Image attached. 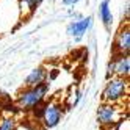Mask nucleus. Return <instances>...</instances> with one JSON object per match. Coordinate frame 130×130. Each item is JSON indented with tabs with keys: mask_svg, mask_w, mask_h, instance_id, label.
I'll use <instances>...</instances> for the list:
<instances>
[{
	"mask_svg": "<svg viewBox=\"0 0 130 130\" xmlns=\"http://www.w3.org/2000/svg\"><path fill=\"white\" fill-rule=\"evenodd\" d=\"M47 94H49V83H42V85L35 86V88H25L24 91H21L17 94L16 105L24 111L36 110L44 104Z\"/></svg>",
	"mask_w": 130,
	"mask_h": 130,
	"instance_id": "obj_1",
	"label": "nucleus"
},
{
	"mask_svg": "<svg viewBox=\"0 0 130 130\" xmlns=\"http://www.w3.org/2000/svg\"><path fill=\"white\" fill-rule=\"evenodd\" d=\"M128 91H130L128 78L110 77L107 80V85H105L104 91H102V100H104V104L118 105L124 99H127Z\"/></svg>",
	"mask_w": 130,
	"mask_h": 130,
	"instance_id": "obj_2",
	"label": "nucleus"
},
{
	"mask_svg": "<svg viewBox=\"0 0 130 130\" xmlns=\"http://www.w3.org/2000/svg\"><path fill=\"white\" fill-rule=\"evenodd\" d=\"M124 116H127V110H124L122 105L102 104L97 108V121H99V124L105 128H111Z\"/></svg>",
	"mask_w": 130,
	"mask_h": 130,
	"instance_id": "obj_3",
	"label": "nucleus"
},
{
	"mask_svg": "<svg viewBox=\"0 0 130 130\" xmlns=\"http://www.w3.org/2000/svg\"><path fill=\"white\" fill-rule=\"evenodd\" d=\"M38 118L41 119V122L44 124L45 128H52L55 125L60 124V121L63 118V107L55 100L45 102L41 107H38Z\"/></svg>",
	"mask_w": 130,
	"mask_h": 130,
	"instance_id": "obj_4",
	"label": "nucleus"
},
{
	"mask_svg": "<svg viewBox=\"0 0 130 130\" xmlns=\"http://www.w3.org/2000/svg\"><path fill=\"white\" fill-rule=\"evenodd\" d=\"M128 72H130V60H128V55H113L111 61L108 63L107 80L110 77L128 78Z\"/></svg>",
	"mask_w": 130,
	"mask_h": 130,
	"instance_id": "obj_5",
	"label": "nucleus"
},
{
	"mask_svg": "<svg viewBox=\"0 0 130 130\" xmlns=\"http://www.w3.org/2000/svg\"><path fill=\"white\" fill-rule=\"evenodd\" d=\"M128 49H130V27L128 22H125L124 25H121V28L115 36L113 55H128Z\"/></svg>",
	"mask_w": 130,
	"mask_h": 130,
	"instance_id": "obj_6",
	"label": "nucleus"
},
{
	"mask_svg": "<svg viewBox=\"0 0 130 130\" xmlns=\"http://www.w3.org/2000/svg\"><path fill=\"white\" fill-rule=\"evenodd\" d=\"M91 24H92V17H89V16L85 17V19H80V21H74L68 25V33L78 41L86 33V30L91 27Z\"/></svg>",
	"mask_w": 130,
	"mask_h": 130,
	"instance_id": "obj_7",
	"label": "nucleus"
},
{
	"mask_svg": "<svg viewBox=\"0 0 130 130\" xmlns=\"http://www.w3.org/2000/svg\"><path fill=\"white\" fill-rule=\"evenodd\" d=\"M45 78H47V71L45 68L39 66V68H35L25 78V86L27 88H35V86H39L42 83H45Z\"/></svg>",
	"mask_w": 130,
	"mask_h": 130,
	"instance_id": "obj_8",
	"label": "nucleus"
},
{
	"mask_svg": "<svg viewBox=\"0 0 130 130\" xmlns=\"http://www.w3.org/2000/svg\"><path fill=\"white\" fill-rule=\"evenodd\" d=\"M99 17L104 27L107 30L111 28V24H113V14H111V10H110V0H102L100 5H99Z\"/></svg>",
	"mask_w": 130,
	"mask_h": 130,
	"instance_id": "obj_9",
	"label": "nucleus"
},
{
	"mask_svg": "<svg viewBox=\"0 0 130 130\" xmlns=\"http://www.w3.org/2000/svg\"><path fill=\"white\" fill-rule=\"evenodd\" d=\"M111 130H130V122H128V115L124 116L121 121H118V122L111 127Z\"/></svg>",
	"mask_w": 130,
	"mask_h": 130,
	"instance_id": "obj_10",
	"label": "nucleus"
},
{
	"mask_svg": "<svg viewBox=\"0 0 130 130\" xmlns=\"http://www.w3.org/2000/svg\"><path fill=\"white\" fill-rule=\"evenodd\" d=\"M41 2H42V0H21V3L25 5V8L28 10V13L36 11V8L41 5Z\"/></svg>",
	"mask_w": 130,
	"mask_h": 130,
	"instance_id": "obj_11",
	"label": "nucleus"
},
{
	"mask_svg": "<svg viewBox=\"0 0 130 130\" xmlns=\"http://www.w3.org/2000/svg\"><path fill=\"white\" fill-rule=\"evenodd\" d=\"M0 130H16V121L13 118H5L0 122Z\"/></svg>",
	"mask_w": 130,
	"mask_h": 130,
	"instance_id": "obj_12",
	"label": "nucleus"
},
{
	"mask_svg": "<svg viewBox=\"0 0 130 130\" xmlns=\"http://www.w3.org/2000/svg\"><path fill=\"white\" fill-rule=\"evenodd\" d=\"M80 0H63V5H66V6H74L75 3H78Z\"/></svg>",
	"mask_w": 130,
	"mask_h": 130,
	"instance_id": "obj_13",
	"label": "nucleus"
}]
</instances>
